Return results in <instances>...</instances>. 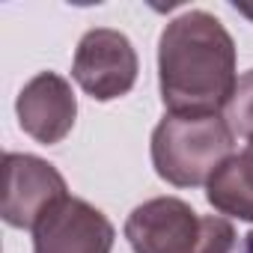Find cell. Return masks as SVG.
Returning <instances> with one entry per match:
<instances>
[{
	"instance_id": "6da1fadb",
	"label": "cell",
	"mask_w": 253,
	"mask_h": 253,
	"mask_svg": "<svg viewBox=\"0 0 253 253\" xmlns=\"http://www.w3.org/2000/svg\"><path fill=\"white\" fill-rule=\"evenodd\" d=\"M235 42L203 9L176 15L158 39V86L167 113H220L235 89Z\"/></svg>"
},
{
	"instance_id": "7a4b0ae2",
	"label": "cell",
	"mask_w": 253,
	"mask_h": 253,
	"mask_svg": "<svg viewBox=\"0 0 253 253\" xmlns=\"http://www.w3.org/2000/svg\"><path fill=\"white\" fill-rule=\"evenodd\" d=\"M235 134L220 113H167L152 131L155 173L176 188H200L235 155Z\"/></svg>"
},
{
	"instance_id": "3957f363",
	"label": "cell",
	"mask_w": 253,
	"mask_h": 253,
	"mask_svg": "<svg viewBox=\"0 0 253 253\" xmlns=\"http://www.w3.org/2000/svg\"><path fill=\"white\" fill-rule=\"evenodd\" d=\"M134 253H232L235 226L220 214H200L179 197L140 203L125 220Z\"/></svg>"
},
{
	"instance_id": "277c9868",
	"label": "cell",
	"mask_w": 253,
	"mask_h": 253,
	"mask_svg": "<svg viewBox=\"0 0 253 253\" xmlns=\"http://www.w3.org/2000/svg\"><path fill=\"white\" fill-rule=\"evenodd\" d=\"M137 51L128 36L110 27H95L78 42L72 78L89 98L113 101L131 92L137 84Z\"/></svg>"
},
{
	"instance_id": "5b68a950",
	"label": "cell",
	"mask_w": 253,
	"mask_h": 253,
	"mask_svg": "<svg viewBox=\"0 0 253 253\" xmlns=\"http://www.w3.org/2000/svg\"><path fill=\"white\" fill-rule=\"evenodd\" d=\"M66 191L60 170L36 155L6 152L3 155V191H0V217L12 229H36L51 206H57Z\"/></svg>"
},
{
	"instance_id": "8992f818",
	"label": "cell",
	"mask_w": 253,
	"mask_h": 253,
	"mask_svg": "<svg viewBox=\"0 0 253 253\" xmlns=\"http://www.w3.org/2000/svg\"><path fill=\"white\" fill-rule=\"evenodd\" d=\"M113 223L78 197H63L33 229V253H110Z\"/></svg>"
},
{
	"instance_id": "52a82bcc",
	"label": "cell",
	"mask_w": 253,
	"mask_h": 253,
	"mask_svg": "<svg viewBox=\"0 0 253 253\" xmlns=\"http://www.w3.org/2000/svg\"><path fill=\"white\" fill-rule=\"evenodd\" d=\"M18 125L24 134L33 140L54 146L66 140V134L75 128V116H78V98L72 92V84L57 75V72H39L30 78L15 101Z\"/></svg>"
},
{
	"instance_id": "ba28073f",
	"label": "cell",
	"mask_w": 253,
	"mask_h": 253,
	"mask_svg": "<svg viewBox=\"0 0 253 253\" xmlns=\"http://www.w3.org/2000/svg\"><path fill=\"white\" fill-rule=\"evenodd\" d=\"M206 200L220 214L253 223V143H247L209 179Z\"/></svg>"
},
{
	"instance_id": "9c48e42d",
	"label": "cell",
	"mask_w": 253,
	"mask_h": 253,
	"mask_svg": "<svg viewBox=\"0 0 253 253\" xmlns=\"http://www.w3.org/2000/svg\"><path fill=\"white\" fill-rule=\"evenodd\" d=\"M223 119L235 137L253 143V69L238 78V84L223 107Z\"/></svg>"
},
{
	"instance_id": "30bf717a",
	"label": "cell",
	"mask_w": 253,
	"mask_h": 253,
	"mask_svg": "<svg viewBox=\"0 0 253 253\" xmlns=\"http://www.w3.org/2000/svg\"><path fill=\"white\" fill-rule=\"evenodd\" d=\"M241 253H253V232L244 235V241H241Z\"/></svg>"
},
{
	"instance_id": "8fae6325",
	"label": "cell",
	"mask_w": 253,
	"mask_h": 253,
	"mask_svg": "<svg viewBox=\"0 0 253 253\" xmlns=\"http://www.w3.org/2000/svg\"><path fill=\"white\" fill-rule=\"evenodd\" d=\"M235 9H238V12H244L247 18H253V6H238V3H235Z\"/></svg>"
}]
</instances>
